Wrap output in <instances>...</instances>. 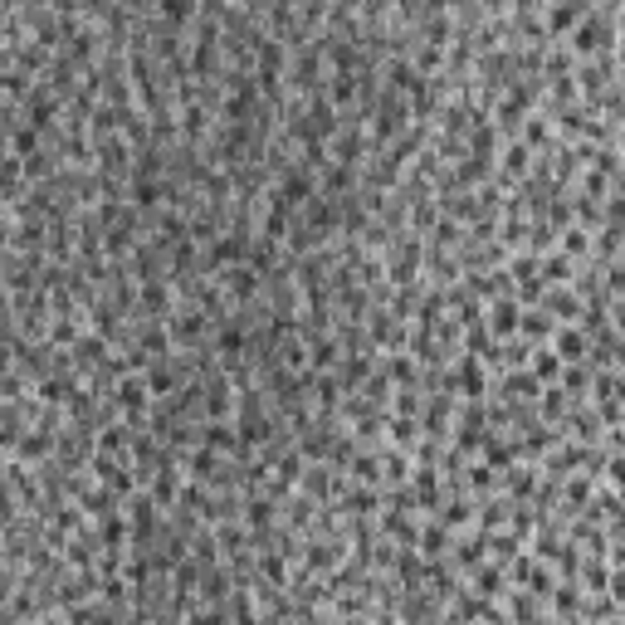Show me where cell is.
I'll return each instance as SVG.
<instances>
[{
	"label": "cell",
	"mask_w": 625,
	"mask_h": 625,
	"mask_svg": "<svg viewBox=\"0 0 625 625\" xmlns=\"http://www.w3.org/2000/svg\"><path fill=\"white\" fill-rule=\"evenodd\" d=\"M586 15H591V10H582V6H557V10H547L542 20H547V34H552V30H577Z\"/></svg>",
	"instance_id": "cell-1"
},
{
	"label": "cell",
	"mask_w": 625,
	"mask_h": 625,
	"mask_svg": "<svg viewBox=\"0 0 625 625\" xmlns=\"http://www.w3.org/2000/svg\"><path fill=\"white\" fill-rule=\"evenodd\" d=\"M513 323H518V308H513V303H498V308H494V328H498V332H503V328L513 332Z\"/></svg>",
	"instance_id": "cell-2"
},
{
	"label": "cell",
	"mask_w": 625,
	"mask_h": 625,
	"mask_svg": "<svg viewBox=\"0 0 625 625\" xmlns=\"http://www.w3.org/2000/svg\"><path fill=\"white\" fill-rule=\"evenodd\" d=\"M582 347H586V342H582L577 332H566V337H562V352H566V357H582Z\"/></svg>",
	"instance_id": "cell-3"
}]
</instances>
